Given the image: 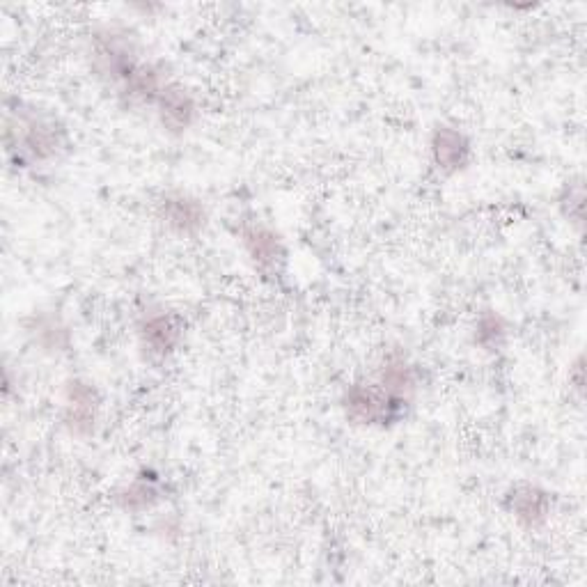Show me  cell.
I'll use <instances>...</instances> for the list:
<instances>
[{"label": "cell", "instance_id": "obj_1", "mask_svg": "<svg viewBox=\"0 0 587 587\" xmlns=\"http://www.w3.org/2000/svg\"><path fill=\"white\" fill-rule=\"evenodd\" d=\"M416 390L413 370L402 358L388 360L374 383H358L344 397L347 416L358 425H386L402 416Z\"/></svg>", "mask_w": 587, "mask_h": 587}, {"label": "cell", "instance_id": "obj_2", "mask_svg": "<svg viewBox=\"0 0 587 587\" xmlns=\"http://www.w3.org/2000/svg\"><path fill=\"white\" fill-rule=\"evenodd\" d=\"M97 418V393L88 383L74 381L67 388L65 420L74 434H90Z\"/></svg>", "mask_w": 587, "mask_h": 587}, {"label": "cell", "instance_id": "obj_3", "mask_svg": "<svg viewBox=\"0 0 587 587\" xmlns=\"http://www.w3.org/2000/svg\"><path fill=\"white\" fill-rule=\"evenodd\" d=\"M432 152L443 172H457L466 168L468 156H471V145H468L466 136L457 129L438 127L432 140Z\"/></svg>", "mask_w": 587, "mask_h": 587}, {"label": "cell", "instance_id": "obj_4", "mask_svg": "<svg viewBox=\"0 0 587 587\" xmlns=\"http://www.w3.org/2000/svg\"><path fill=\"white\" fill-rule=\"evenodd\" d=\"M182 335V324L177 317L159 312V315H150L140 326V338H143V347L150 349L156 356H166L175 349Z\"/></svg>", "mask_w": 587, "mask_h": 587}, {"label": "cell", "instance_id": "obj_5", "mask_svg": "<svg viewBox=\"0 0 587 587\" xmlns=\"http://www.w3.org/2000/svg\"><path fill=\"white\" fill-rule=\"evenodd\" d=\"M161 218L166 221L170 230L179 234H191L198 232L205 223V209L198 200L184 198V195H177V198H166L161 205Z\"/></svg>", "mask_w": 587, "mask_h": 587}, {"label": "cell", "instance_id": "obj_6", "mask_svg": "<svg viewBox=\"0 0 587 587\" xmlns=\"http://www.w3.org/2000/svg\"><path fill=\"white\" fill-rule=\"evenodd\" d=\"M549 496L535 487H516L510 496V507L516 519L535 528L549 516Z\"/></svg>", "mask_w": 587, "mask_h": 587}, {"label": "cell", "instance_id": "obj_7", "mask_svg": "<svg viewBox=\"0 0 587 587\" xmlns=\"http://www.w3.org/2000/svg\"><path fill=\"white\" fill-rule=\"evenodd\" d=\"M244 244L253 260L266 269V266H276L278 260H283V246L276 234L262 228V225H253V228L244 230Z\"/></svg>", "mask_w": 587, "mask_h": 587}, {"label": "cell", "instance_id": "obj_8", "mask_svg": "<svg viewBox=\"0 0 587 587\" xmlns=\"http://www.w3.org/2000/svg\"><path fill=\"white\" fill-rule=\"evenodd\" d=\"M58 143V131H53L51 124L30 120L17 147H21V152L33 156V159H49V156L56 154Z\"/></svg>", "mask_w": 587, "mask_h": 587}, {"label": "cell", "instance_id": "obj_9", "mask_svg": "<svg viewBox=\"0 0 587 587\" xmlns=\"http://www.w3.org/2000/svg\"><path fill=\"white\" fill-rule=\"evenodd\" d=\"M159 106L163 124H168L172 131L186 129L193 120V101L189 95H184V90L166 88L159 97Z\"/></svg>", "mask_w": 587, "mask_h": 587}, {"label": "cell", "instance_id": "obj_10", "mask_svg": "<svg viewBox=\"0 0 587 587\" xmlns=\"http://www.w3.org/2000/svg\"><path fill=\"white\" fill-rule=\"evenodd\" d=\"M505 338V326L496 315H484L477 324V342L487 349H496L503 344Z\"/></svg>", "mask_w": 587, "mask_h": 587}, {"label": "cell", "instance_id": "obj_11", "mask_svg": "<svg viewBox=\"0 0 587 587\" xmlns=\"http://www.w3.org/2000/svg\"><path fill=\"white\" fill-rule=\"evenodd\" d=\"M156 498V489L145 480H136L127 491V507H147Z\"/></svg>", "mask_w": 587, "mask_h": 587}]
</instances>
